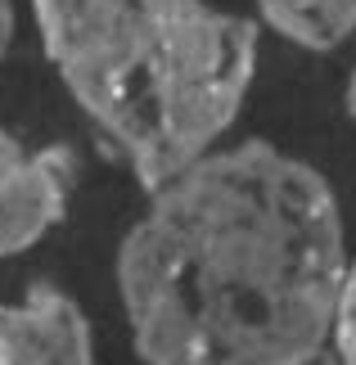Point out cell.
<instances>
[{"instance_id": "obj_1", "label": "cell", "mask_w": 356, "mask_h": 365, "mask_svg": "<svg viewBox=\"0 0 356 365\" xmlns=\"http://www.w3.org/2000/svg\"><path fill=\"white\" fill-rule=\"evenodd\" d=\"M347 266L330 180L244 140L149 194L118 248V293L145 365H343Z\"/></svg>"}, {"instance_id": "obj_2", "label": "cell", "mask_w": 356, "mask_h": 365, "mask_svg": "<svg viewBox=\"0 0 356 365\" xmlns=\"http://www.w3.org/2000/svg\"><path fill=\"white\" fill-rule=\"evenodd\" d=\"M46 59L153 194L208 158L258 73V23L208 0H32Z\"/></svg>"}, {"instance_id": "obj_3", "label": "cell", "mask_w": 356, "mask_h": 365, "mask_svg": "<svg viewBox=\"0 0 356 365\" xmlns=\"http://www.w3.org/2000/svg\"><path fill=\"white\" fill-rule=\"evenodd\" d=\"M73 153L27 149L14 131L0 126V257H19L63 221Z\"/></svg>"}, {"instance_id": "obj_4", "label": "cell", "mask_w": 356, "mask_h": 365, "mask_svg": "<svg viewBox=\"0 0 356 365\" xmlns=\"http://www.w3.org/2000/svg\"><path fill=\"white\" fill-rule=\"evenodd\" d=\"M0 365H95L91 316L73 293L36 279L23 302H0Z\"/></svg>"}, {"instance_id": "obj_5", "label": "cell", "mask_w": 356, "mask_h": 365, "mask_svg": "<svg viewBox=\"0 0 356 365\" xmlns=\"http://www.w3.org/2000/svg\"><path fill=\"white\" fill-rule=\"evenodd\" d=\"M258 9L302 50H334L356 32V0H258Z\"/></svg>"}, {"instance_id": "obj_6", "label": "cell", "mask_w": 356, "mask_h": 365, "mask_svg": "<svg viewBox=\"0 0 356 365\" xmlns=\"http://www.w3.org/2000/svg\"><path fill=\"white\" fill-rule=\"evenodd\" d=\"M338 356H343V365H356V257L347 266L343 307H338Z\"/></svg>"}, {"instance_id": "obj_7", "label": "cell", "mask_w": 356, "mask_h": 365, "mask_svg": "<svg viewBox=\"0 0 356 365\" xmlns=\"http://www.w3.org/2000/svg\"><path fill=\"white\" fill-rule=\"evenodd\" d=\"M9 41H14V0H0V59H5Z\"/></svg>"}, {"instance_id": "obj_8", "label": "cell", "mask_w": 356, "mask_h": 365, "mask_svg": "<svg viewBox=\"0 0 356 365\" xmlns=\"http://www.w3.org/2000/svg\"><path fill=\"white\" fill-rule=\"evenodd\" d=\"M343 100H347V118L356 122V68H352V77H347V95H343Z\"/></svg>"}]
</instances>
